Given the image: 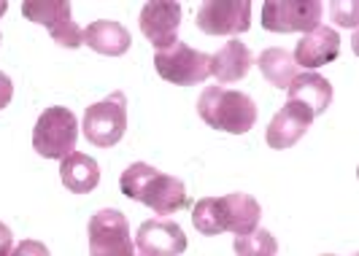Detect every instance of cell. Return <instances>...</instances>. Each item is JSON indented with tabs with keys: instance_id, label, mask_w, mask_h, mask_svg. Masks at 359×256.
I'll return each instance as SVG.
<instances>
[{
	"instance_id": "6da1fadb",
	"label": "cell",
	"mask_w": 359,
	"mask_h": 256,
	"mask_svg": "<svg viewBox=\"0 0 359 256\" xmlns=\"http://www.w3.org/2000/svg\"><path fill=\"white\" fill-rule=\"evenodd\" d=\"M200 119L214 129L246 135L257 125V106L249 94L224 87H205L198 100Z\"/></svg>"
},
{
	"instance_id": "7a4b0ae2",
	"label": "cell",
	"mask_w": 359,
	"mask_h": 256,
	"mask_svg": "<svg viewBox=\"0 0 359 256\" xmlns=\"http://www.w3.org/2000/svg\"><path fill=\"white\" fill-rule=\"evenodd\" d=\"M79 138V119L71 108L52 106L46 108L33 129V148L43 159H65L76 148Z\"/></svg>"
},
{
	"instance_id": "3957f363",
	"label": "cell",
	"mask_w": 359,
	"mask_h": 256,
	"mask_svg": "<svg viewBox=\"0 0 359 256\" xmlns=\"http://www.w3.org/2000/svg\"><path fill=\"white\" fill-rule=\"evenodd\" d=\"M127 129V97L122 92L108 94L106 100L95 103L84 113V125L81 132L97 148H111L116 146L125 138Z\"/></svg>"
},
{
	"instance_id": "277c9868",
	"label": "cell",
	"mask_w": 359,
	"mask_h": 256,
	"mask_svg": "<svg viewBox=\"0 0 359 256\" xmlns=\"http://www.w3.org/2000/svg\"><path fill=\"white\" fill-rule=\"evenodd\" d=\"M154 68L168 84L192 87V84H203L211 76V55L187 46L184 41H176L173 46L160 49L154 55Z\"/></svg>"
},
{
	"instance_id": "5b68a950",
	"label": "cell",
	"mask_w": 359,
	"mask_h": 256,
	"mask_svg": "<svg viewBox=\"0 0 359 256\" xmlns=\"http://www.w3.org/2000/svg\"><path fill=\"white\" fill-rule=\"evenodd\" d=\"M319 0H268L262 6V27L270 33H311L322 24Z\"/></svg>"
},
{
	"instance_id": "8992f818",
	"label": "cell",
	"mask_w": 359,
	"mask_h": 256,
	"mask_svg": "<svg viewBox=\"0 0 359 256\" xmlns=\"http://www.w3.org/2000/svg\"><path fill=\"white\" fill-rule=\"evenodd\" d=\"M90 256H135L125 213L116 208L97 211L90 219Z\"/></svg>"
},
{
	"instance_id": "52a82bcc",
	"label": "cell",
	"mask_w": 359,
	"mask_h": 256,
	"mask_svg": "<svg viewBox=\"0 0 359 256\" xmlns=\"http://www.w3.org/2000/svg\"><path fill=\"white\" fill-rule=\"evenodd\" d=\"M195 24L205 36H241L252 27V3L249 0H208L200 6Z\"/></svg>"
},
{
	"instance_id": "ba28073f",
	"label": "cell",
	"mask_w": 359,
	"mask_h": 256,
	"mask_svg": "<svg viewBox=\"0 0 359 256\" xmlns=\"http://www.w3.org/2000/svg\"><path fill=\"white\" fill-rule=\"evenodd\" d=\"M181 27V6L176 0H151L141 8V33H144L151 46L168 49L179 41Z\"/></svg>"
},
{
	"instance_id": "9c48e42d",
	"label": "cell",
	"mask_w": 359,
	"mask_h": 256,
	"mask_svg": "<svg viewBox=\"0 0 359 256\" xmlns=\"http://www.w3.org/2000/svg\"><path fill=\"white\" fill-rule=\"evenodd\" d=\"M135 248L141 256H181L187 251V235L176 221L149 219L138 227Z\"/></svg>"
},
{
	"instance_id": "30bf717a",
	"label": "cell",
	"mask_w": 359,
	"mask_h": 256,
	"mask_svg": "<svg viewBox=\"0 0 359 256\" xmlns=\"http://www.w3.org/2000/svg\"><path fill=\"white\" fill-rule=\"evenodd\" d=\"M338 55H341V36L332 27L319 24L316 30H311V33H306V36L297 41L292 59H294L297 68L313 73L316 68H322L327 62L338 59Z\"/></svg>"
},
{
	"instance_id": "8fae6325",
	"label": "cell",
	"mask_w": 359,
	"mask_h": 256,
	"mask_svg": "<svg viewBox=\"0 0 359 256\" xmlns=\"http://www.w3.org/2000/svg\"><path fill=\"white\" fill-rule=\"evenodd\" d=\"M311 122H313V113H311L306 106L287 100V106L270 119L265 141H268V146L276 148V151L292 148L308 132Z\"/></svg>"
},
{
	"instance_id": "7c38bea8",
	"label": "cell",
	"mask_w": 359,
	"mask_h": 256,
	"mask_svg": "<svg viewBox=\"0 0 359 256\" xmlns=\"http://www.w3.org/2000/svg\"><path fill=\"white\" fill-rule=\"evenodd\" d=\"M138 202H144L149 211L165 216V213H179V211H184L189 197H187V186H184L181 178L157 170L151 176V181L144 186Z\"/></svg>"
},
{
	"instance_id": "4fadbf2b",
	"label": "cell",
	"mask_w": 359,
	"mask_h": 256,
	"mask_svg": "<svg viewBox=\"0 0 359 256\" xmlns=\"http://www.w3.org/2000/svg\"><path fill=\"white\" fill-rule=\"evenodd\" d=\"M222 205V219H224V232H233V235H249L259 227V216H262V208L259 202L254 200L252 194H243V192H235V194H224L219 197Z\"/></svg>"
},
{
	"instance_id": "5bb4252c",
	"label": "cell",
	"mask_w": 359,
	"mask_h": 256,
	"mask_svg": "<svg viewBox=\"0 0 359 256\" xmlns=\"http://www.w3.org/2000/svg\"><path fill=\"white\" fill-rule=\"evenodd\" d=\"M254 57L246 43L241 41H227L216 55H211V76L219 84H235L252 71Z\"/></svg>"
},
{
	"instance_id": "9a60e30c",
	"label": "cell",
	"mask_w": 359,
	"mask_h": 256,
	"mask_svg": "<svg viewBox=\"0 0 359 256\" xmlns=\"http://www.w3.org/2000/svg\"><path fill=\"white\" fill-rule=\"evenodd\" d=\"M289 100L292 103H300V106H306L311 113H313V119L316 116H322L324 111L330 108V103H332V84L319 73H300L292 84H289Z\"/></svg>"
},
{
	"instance_id": "2e32d148",
	"label": "cell",
	"mask_w": 359,
	"mask_h": 256,
	"mask_svg": "<svg viewBox=\"0 0 359 256\" xmlns=\"http://www.w3.org/2000/svg\"><path fill=\"white\" fill-rule=\"evenodd\" d=\"M133 38L127 33V27H122L119 22H92L90 27H84V46H90L92 52L103 57H122L130 52Z\"/></svg>"
},
{
	"instance_id": "e0dca14e",
	"label": "cell",
	"mask_w": 359,
	"mask_h": 256,
	"mask_svg": "<svg viewBox=\"0 0 359 256\" xmlns=\"http://www.w3.org/2000/svg\"><path fill=\"white\" fill-rule=\"evenodd\" d=\"M60 178L73 194H90L100 183V165L87 154L73 151L65 159H60Z\"/></svg>"
},
{
	"instance_id": "ac0fdd59",
	"label": "cell",
	"mask_w": 359,
	"mask_h": 256,
	"mask_svg": "<svg viewBox=\"0 0 359 256\" xmlns=\"http://www.w3.org/2000/svg\"><path fill=\"white\" fill-rule=\"evenodd\" d=\"M257 65L276 90H289V84L300 76V68L294 65V59L287 49H265L257 57Z\"/></svg>"
},
{
	"instance_id": "d6986e66",
	"label": "cell",
	"mask_w": 359,
	"mask_h": 256,
	"mask_svg": "<svg viewBox=\"0 0 359 256\" xmlns=\"http://www.w3.org/2000/svg\"><path fill=\"white\" fill-rule=\"evenodd\" d=\"M22 14H25V19L52 30L60 22L71 19V3L68 0H27L22 6Z\"/></svg>"
},
{
	"instance_id": "ffe728a7",
	"label": "cell",
	"mask_w": 359,
	"mask_h": 256,
	"mask_svg": "<svg viewBox=\"0 0 359 256\" xmlns=\"http://www.w3.org/2000/svg\"><path fill=\"white\" fill-rule=\"evenodd\" d=\"M235 256H276L278 254V243L268 229H254L249 235H235Z\"/></svg>"
},
{
	"instance_id": "44dd1931",
	"label": "cell",
	"mask_w": 359,
	"mask_h": 256,
	"mask_svg": "<svg viewBox=\"0 0 359 256\" xmlns=\"http://www.w3.org/2000/svg\"><path fill=\"white\" fill-rule=\"evenodd\" d=\"M192 224L200 235H219L224 232V219H222V205L219 197H205L192 208Z\"/></svg>"
},
{
	"instance_id": "7402d4cb",
	"label": "cell",
	"mask_w": 359,
	"mask_h": 256,
	"mask_svg": "<svg viewBox=\"0 0 359 256\" xmlns=\"http://www.w3.org/2000/svg\"><path fill=\"white\" fill-rule=\"evenodd\" d=\"M154 173H157V167L146 165V162H133V165L122 173V178H119V189H122V194L130 197V200H138V197H141V192H144V186L151 181V176H154Z\"/></svg>"
},
{
	"instance_id": "603a6c76",
	"label": "cell",
	"mask_w": 359,
	"mask_h": 256,
	"mask_svg": "<svg viewBox=\"0 0 359 256\" xmlns=\"http://www.w3.org/2000/svg\"><path fill=\"white\" fill-rule=\"evenodd\" d=\"M52 33V41L57 46H62V49H79V46H84V30L68 19V22H60L57 27L49 30Z\"/></svg>"
},
{
	"instance_id": "cb8c5ba5",
	"label": "cell",
	"mask_w": 359,
	"mask_h": 256,
	"mask_svg": "<svg viewBox=\"0 0 359 256\" xmlns=\"http://www.w3.org/2000/svg\"><path fill=\"white\" fill-rule=\"evenodd\" d=\"M8 256H52V254H49V248H46L43 243H38V240H22L19 246H14V251Z\"/></svg>"
},
{
	"instance_id": "d4e9b609",
	"label": "cell",
	"mask_w": 359,
	"mask_h": 256,
	"mask_svg": "<svg viewBox=\"0 0 359 256\" xmlns=\"http://www.w3.org/2000/svg\"><path fill=\"white\" fill-rule=\"evenodd\" d=\"M11 97H14V81L0 71V111L11 103Z\"/></svg>"
},
{
	"instance_id": "484cf974",
	"label": "cell",
	"mask_w": 359,
	"mask_h": 256,
	"mask_svg": "<svg viewBox=\"0 0 359 256\" xmlns=\"http://www.w3.org/2000/svg\"><path fill=\"white\" fill-rule=\"evenodd\" d=\"M14 251V232L0 221V256H8Z\"/></svg>"
},
{
	"instance_id": "4316f807",
	"label": "cell",
	"mask_w": 359,
	"mask_h": 256,
	"mask_svg": "<svg viewBox=\"0 0 359 256\" xmlns=\"http://www.w3.org/2000/svg\"><path fill=\"white\" fill-rule=\"evenodd\" d=\"M6 11H8V3H6V0H0V19H3Z\"/></svg>"
},
{
	"instance_id": "83f0119b",
	"label": "cell",
	"mask_w": 359,
	"mask_h": 256,
	"mask_svg": "<svg viewBox=\"0 0 359 256\" xmlns=\"http://www.w3.org/2000/svg\"><path fill=\"white\" fill-rule=\"evenodd\" d=\"M324 256H335V254H324Z\"/></svg>"
}]
</instances>
